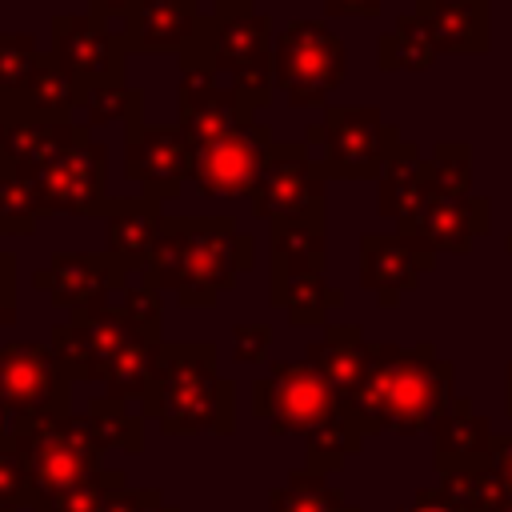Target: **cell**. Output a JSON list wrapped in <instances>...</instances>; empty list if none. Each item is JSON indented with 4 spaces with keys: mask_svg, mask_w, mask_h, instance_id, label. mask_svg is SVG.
<instances>
[{
    "mask_svg": "<svg viewBox=\"0 0 512 512\" xmlns=\"http://www.w3.org/2000/svg\"><path fill=\"white\" fill-rule=\"evenodd\" d=\"M120 308H124V316L132 320L136 332L164 340V296H160L156 288H148V284H140V288H124Z\"/></svg>",
    "mask_w": 512,
    "mask_h": 512,
    "instance_id": "41",
    "label": "cell"
},
{
    "mask_svg": "<svg viewBox=\"0 0 512 512\" xmlns=\"http://www.w3.org/2000/svg\"><path fill=\"white\" fill-rule=\"evenodd\" d=\"M200 4L196 0H140L136 12L124 20V48L128 52H168L180 56L196 28H200Z\"/></svg>",
    "mask_w": 512,
    "mask_h": 512,
    "instance_id": "21",
    "label": "cell"
},
{
    "mask_svg": "<svg viewBox=\"0 0 512 512\" xmlns=\"http://www.w3.org/2000/svg\"><path fill=\"white\" fill-rule=\"evenodd\" d=\"M504 412L512 416V364L504 368Z\"/></svg>",
    "mask_w": 512,
    "mask_h": 512,
    "instance_id": "48",
    "label": "cell"
},
{
    "mask_svg": "<svg viewBox=\"0 0 512 512\" xmlns=\"http://www.w3.org/2000/svg\"><path fill=\"white\" fill-rule=\"evenodd\" d=\"M144 512H180V508H176V504H168V500H164V492H160V496H156V500H152Z\"/></svg>",
    "mask_w": 512,
    "mask_h": 512,
    "instance_id": "49",
    "label": "cell"
},
{
    "mask_svg": "<svg viewBox=\"0 0 512 512\" xmlns=\"http://www.w3.org/2000/svg\"><path fill=\"white\" fill-rule=\"evenodd\" d=\"M16 324V256L0 248V328Z\"/></svg>",
    "mask_w": 512,
    "mask_h": 512,
    "instance_id": "43",
    "label": "cell"
},
{
    "mask_svg": "<svg viewBox=\"0 0 512 512\" xmlns=\"http://www.w3.org/2000/svg\"><path fill=\"white\" fill-rule=\"evenodd\" d=\"M492 424L488 416H480L472 408L468 396H456L448 404V412L436 420L432 428V444H436V472H456V468H472V464H484L492 456Z\"/></svg>",
    "mask_w": 512,
    "mask_h": 512,
    "instance_id": "27",
    "label": "cell"
},
{
    "mask_svg": "<svg viewBox=\"0 0 512 512\" xmlns=\"http://www.w3.org/2000/svg\"><path fill=\"white\" fill-rule=\"evenodd\" d=\"M328 16H376L384 0H320Z\"/></svg>",
    "mask_w": 512,
    "mask_h": 512,
    "instance_id": "46",
    "label": "cell"
},
{
    "mask_svg": "<svg viewBox=\"0 0 512 512\" xmlns=\"http://www.w3.org/2000/svg\"><path fill=\"white\" fill-rule=\"evenodd\" d=\"M220 72L212 64H196L180 72V88H176V112H180V132L188 136L192 148L248 124L256 112L236 96L232 84L216 80Z\"/></svg>",
    "mask_w": 512,
    "mask_h": 512,
    "instance_id": "17",
    "label": "cell"
},
{
    "mask_svg": "<svg viewBox=\"0 0 512 512\" xmlns=\"http://www.w3.org/2000/svg\"><path fill=\"white\" fill-rule=\"evenodd\" d=\"M84 108V92L76 88V80L60 68V60L48 52H40V60L32 64V72L0 96V116H16V120H44V124H72V112Z\"/></svg>",
    "mask_w": 512,
    "mask_h": 512,
    "instance_id": "19",
    "label": "cell"
},
{
    "mask_svg": "<svg viewBox=\"0 0 512 512\" xmlns=\"http://www.w3.org/2000/svg\"><path fill=\"white\" fill-rule=\"evenodd\" d=\"M4 512H16V508H4Z\"/></svg>",
    "mask_w": 512,
    "mask_h": 512,
    "instance_id": "53",
    "label": "cell"
},
{
    "mask_svg": "<svg viewBox=\"0 0 512 512\" xmlns=\"http://www.w3.org/2000/svg\"><path fill=\"white\" fill-rule=\"evenodd\" d=\"M84 124L88 128H104V124H144V92L116 80V84H100L88 92L84 100Z\"/></svg>",
    "mask_w": 512,
    "mask_h": 512,
    "instance_id": "37",
    "label": "cell"
},
{
    "mask_svg": "<svg viewBox=\"0 0 512 512\" xmlns=\"http://www.w3.org/2000/svg\"><path fill=\"white\" fill-rule=\"evenodd\" d=\"M16 452L24 456L28 468V484H32V504L52 500L84 480H92L100 472L104 460V444L88 420V412H72L64 420H48L36 428H20L12 432Z\"/></svg>",
    "mask_w": 512,
    "mask_h": 512,
    "instance_id": "5",
    "label": "cell"
},
{
    "mask_svg": "<svg viewBox=\"0 0 512 512\" xmlns=\"http://www.w3.org/2000/svg\"><path fill=\"white\" fill-rule=\"evenodd\" d=\"M436 248L424 236L408 232H364L360 236V284L376 296L380 308H396L404 292L436 268Z\"/></svg>",
    "mask_w": 512,
    "mask_h": 512,
    "instance_id": "16",
    "label": "cell"
},
{
    "mask_svg": "<svg viewBox=\"0 0 512 512\" xmlns=\"http://www.w3.org/2000/svg\"><path fill=\"white\" fill-rule=\"evenodd\" d=\"M124 268L108 252H56L40 272H32V284L48 292L56 308L88 312L104 308L112 292H124Z\"/></svg>",
    "mask_w": 512,
    "mask_h": 512,
    "instance_id": "18",
    "label": "cell"
},
{
    "mask_svg": "<svg viewBox=\"0 0 512 512\" xmlns=\"http://www.w3.org/2000/svg\"><path fill=\"white\" fill-rule=\"evenodd\" d=\"M272 20L252 0H216L212 8V68L228 76L236 96L256 112L272 104Z\"/></svg>",
    "mask_w": 512,
    "mask_h": 512,
    "instance_id": "6",
    "label": "cell"
},
{
    "mask_svg": "<svg viewBox=\"0 0 512 512\" xmlns=\"http://www.w3.org/2000/svg\"><path fill=\"white\" fill-rule=\"evenodd\" d=\"M492 228L488 196H428L416 228L408 236H424L436 252H468L476 236Z\"/></svg>",
    "mask_w": 512,
    "mask_h": 512,
    "instance_id": "24",
    "label": "cell"
},
{
    "mask_svg": "<svg viewBox=\"0 0 512 512\" xmlns=\"http://www.w3.org/2000/svg\"><path fill=\"white\" fill-rule=\"evenodd\" d=\"M452 360L436 352V344H388L372 340L368 356V376L360 392L348 400V412L364 428V436L396 432V436H416L432 432L436 420L448 412L452 396Z\"/></svg>",
    "mask_w": 512,
    "mask_h": 512,
    "instance_id": "1",
    "label": "cell"
},
{
    "mask_svg": "<svg viewBox=\"0 0 512 512\" xmlns=\"http://www.w3.org/2000/svg\"><path fill=\"white\" fill-rule=\"evenodd\" d=\"M88 420L100 436L104 448H120V452H144V416L140 412H128L124 400H112V396H96L88 408Z\"/></svg>",
    "mask_w": 512,
    "mask_h": 512,
    "instance_id": "35",
    "label": "cell"
},
{
    "mask_svg": "<svg viewBox=\"0 0 512 512\" xmlns=\"http://www.w3.org/2000/svg\"><path fill=\"white\" fill-rule=\"evenodd\" d=\"M268 512H360L352 500H344L340 488L328 484V476L300 468L288 476V484L272 488Z\"/></svg>",
    "mask_w": 512,
    "mask_h": 512,
    "instance_id": "33",
    "label": "cell"
},
{
    "mask_svg": "<svg viewBox=\"0 0 512 512\" xmlns=\"http://www.w3.org/2000/svg\"><path fill=\"white\" fill-rule=\"evenodd\" d=\"M428 196H432V172H428V160H424L420 144L396 136L392 148H388L384 172H380L376 212L384 220H392L396 232H412L420 212H424V204H428Z\"/></svg>",
    "mask_w": 512,
    "mask_h": 512,
    "instance_id": "20",
    "label": "cell"
},
{
    "mask_svg": "<svg viewBox=\"0 0 512 512\" xmlns=\"http://www.w3.org/2000/svg\"><path fill=\"white\" fill-rule=\"evenodd\" d=\"M136 328L124 316V308H88V312H72L68 320H60L52 328L48 348L56 352L60 368L68 372L72 384H104L116 356L132 344Z\"/></svg>",
    "mask_w": 512,
    "mask_h": 512,
    "instance_id": "12",
    "label": "cell"
},
{
    "mask_svg": "<svg viewBox=\"0 0 512 512\" xmlns=\"http://www.w3.org/2000/svg\"><path fill=\"white\" fill-rule=\"evenodd\" d=\"M4 508H32V484H28V468L24 456L16 452L12 436L8 444H0V512Z\"/></svg>",
    "mask_w": 512,
    "mask_h": 512,
    "instance_id": "40",
    "label": "cell"
},
{
    "mask_svg": "<svg viewBox=\"0 0 512 512\" xmlns=\"http://www.w3.org/2000/svg\"><path fill=\"white\" fill-rule=\"evenodd\" d=\"M272 128L268 124H240L200 148H192V188L196 196L212 200V196H224V200H252L264 168H268V156H272Z\"/></svg>",
    "mask_w": 512,
    "mask_h": 512,
    "instance_id": "11",
    "label": "cell"
},
{
    "mask_svg": "<svg viewBox=\"0 0 512 512\" xmlns=\"http://www.w3.org/2000/svg\"><path fill=\"white\" fill-rule=\"evenodd\" d=\"M252 416L264 420L272 436L312 440L352 412L308 360H272L268 372L252 380Z\"/></svg>",
    "mask_w": 512,
    "mask_h": 512,
    "instance_id": "4",
    "label": "cell"
},
{
    "mask_svg": "<svg viewBox=\"0 0 512 512\" xmlns=\"http://www.w3.org/2000/svg\"><path fill=\"white\" fill-rule=\"evenodd\" d=\"M440 488L444 496L460 508V512H500V504L508 500L504 484L496 480L492 464H472V468H456V472H444L440 476Z\"/></svg>",
    "mask_w": 512,
    "mask_h": 512,
    "instance_id": "34",
    "label": "cell"
},
{
    "mask_svg": "<svg viewBox=\"0 0 512 512\" xmlns=\"http://www.w3.org/2000/svg\"><path fill=\"white\" fill-rule=\"evenodd\" d=\"M432 196H472V144L468 140H440L428 160Z\"/></svg>",
    "mask_w": 512,
    "mask_h": 512,
    "instance_id": "38",
    "label": "cell"
},
{
    "mask_svg": "<svg viewBox=\"0 0 512 512\" xmlns=\"http://www.w3.org/2000/svg\"><path fill=\"white\" fill-rule=\"evenodd\" d=\"M488 464H492V472H496V480L504 484V492L512 496V432H496V440H492V456H488Z\"/></svg>",
    "mask_w": 512,
    "mask_h": 512,
    "instance_id": "44",
    "label": "cell"
},
{
    "mask_svg": "<svg viewBox=\"0 0 512 512\" xmlns=\"http://www.w3.org/2000/svg\"><path fill=\"white\" fill-rule=\"evenodd\" d=\"M324 208H328V176L320 160H312L308 140H276L268 168L252 192V216L264 224L276 220L324 224Z\"/></svg>",
    "mask_w": 512,
    "mask_h": 512,
    "instance_id": "10",
    "label": "cell"
},
{
    "mask_svg": "<svg viewBox=\"0 0 512 512\" xmlns=\"http://www.w3.org/2000/svg\"><path fill=\"white\" fill-rule=\"evenodd\" d=\"M268 300L272 308H284L296 328H312V324H328V312L344 304V292L332 288L324 276H300L292 284L268 288Z\"/></svg>",
    "mask_w": 512,
    "mask_h": 512,
    "instance_id": "32",
    "label": "cell"
},
{
    "mask_svg": "<svg viewBox=\"0 0 512 512\" xmlns=\"http://www.w3.org/2000/svg\"><path fill=\"white\" fill-rule=\"evenodd\" d=\"M48 216L36 180L0 160V236H32Z\"/></svg>",
    "mask_w": 512,
    "mask_h": 512,
    "instance_id": "29",
    "label": "cell"
},
{
    "mask_svg": "<svg viewBox=\"0 0 512 512\" xmlns=\"http://www.w3.org/2000/svg\"><path fill=\"white\" fill-rule=\"evenodd\" d=\"M136 4L140 0H88V12L108 24V20H128L136 12Z\"/></svg>",
    "mask_w": 512,
    "mask_h": 512,
    "instance_id": "47",
    "label": "cell"
},
{
    "mask_svg": "<svg viewBox=\"0 0 512 512\" xmlns=\"http://www.w3.org/2000/svg\"><path fill=\"white\" fill-rule=\"evenodd\" d=\"M492 0H416L436 52L444 56H484L492 48Z\"/></svg>",
    "mask_w": 512,
    "mask_h": 512,
    "instance_id": "22",
    "label": "cell"
},
{
    "mask_svg": "<svg viewBox=\"0 0 512 512\" xmlns=\"http://www.w3.org/2000/svg\"><path fill=\"white\" fill-rule=\"evenodd\" d=\"M164 212L160 200L136 192V196H116L108 216H104V236H108V256L124 268V272H144L160 236Z\"/></svg>",
    "mask_w": 512,
    "mask_h": 512,
    "instance_id": "23",
    "label": "cell"
},
{
    "mask_svg": "<svg viewBox=\"0 0 512 512\" xmlns=\"http://www.w3.org/2000/svg\"><path fill=\"white\" fill-rule=\"evenodd\" d=\"M40 44L32 32H0V96L12 92L28 72L32 64L40 60Z\"/></svg>",
    "mask_w": 512,
    "mask_h": 512,
    "instance_id": "39",
    "label": "cell"
},
{
    "mask_svg": "<svg viewBox=\"0 0 512 512\" xmlns=\"http://www.w3.org/2000/svg\"><path fill=\"white\" fill-rule=\"evenodd\" d=\"M436 56L440 52H436V44H432V36H428V28L416 12L400 16L396 28L376 40L380 72H424V68H432Z\"/></svg>",
    "mask_w": 512,
    "mask_h": 512,
    "instance_id": "30",
    "label": "cell"
},
{
    "mask_svg": "<svg viewBox=\"0 0 512 512\" xmlns=\"http://www.w3.org/2000/svg\"><path fill=\"white\" fill-rule=\"evenodd\" d=\"M36 188L52 216H108V144L96 140L88 124H80L72 148L36 176Z\"/></svg>",
    "mask_w": 512,
    "mask_h": 512,
    "instance_id": "13",
    "label": "cell"
},
{
    "mask_svg": "<svg viewBox=\"0 0 512 512\" xmlns=\"http://www.w3.org/2000/svg\"><path fill=\"white\" fill-rule=\"evenodd\" d=\"M500 512H512V496H508V500H504V504H500Z\"/></svg>",
    "mask_w": 512,
    "mask_h": 512,
    "instance_id": "51",
    "label": "cell"
},
{
    "mask_svg": "<svg viewBox=\"0 0 512 512\" xmlns=\"http://www.w3.org/2000/svg\"><path fill=\"white\" fill-rule=\"evenodd\" d=\"M368 356H372V340L364 336L360 324H324V336L304 348V360L344 396V404L360 392L368 376Z\"/></svg>",
    "mask_w": 512,
    "mask_h": 512,
    "instance_id": "25",
    "label": "cell"
},
{
    "mask_svg": "<svg viewBox=\"0 0 512 512\" xmlns=\"http://www.w3.org/2000/svg\"><path fill=\"white\" fill-rule=\"evenodd\" d=\"M272 344V324H232V360L260 364Z\"/></svg>",
    "mask_w": 512,
    "mask_h": 512,
    "instance_id": "42",
    "label": "cell"
},
{
    "mask_svg": "<svg viewBox=\"0 0 512 512\" xmlns=\"http://www.w3.org/2000/svg\"><path fill=\"white\" fill-rule=\"evenodd\" d=\"M328 232L324 224L276 220L268 224V288L292 284L300 276H324Z\"/></svg>",
    "mask_w": 512,
    "mask_h": 512,
    "instance_id": "26",
    "label": "cell"
},
{
    "mask_svg": "<svg viewBox=\"0 0 512 512\" xmlns=\"http://www.w3.org/2000/svg\"><path fill=\"white\" fill-rule=\"evenodd\" d=\"M8 436H12V420H8V412L0 408V444H8Z\"/></svg>",
    "mask_w": 512,
    "mask_h": 512,
    "instance_id": "50",
    "label": "cell"
},
{
    "mask_svg": "<svg viewBox=\"0 0 512 512\" xmlns=\"http://www.w3.org/2000/svg\"><path fill=\"white\" fill-rule=\"evenodd\" d=\"M348 52L324 20H292L276 32L272 80L292 108H328V96L344 84Z\"/></svg>",
    "mask_w": 512,
    "mask_h": 512,
    "instance_id": "7",
    "label": "cell"
},
{
    "mask_svg": "<svg viewBox=\"0 0 512 512\" xmlns=\"http://www.w3.org/2000/svg\"><path fill=\"white\" fill-rule=\"evenodd\" d=\"M80 124H44V120H16V116H0V160H8L12 168H20L24 176H40L52 160H60L72 140H76Z\"/></svg>",
    "mask_w": 512,
    "mask_h": 512,
    "instance_id": "28",
    "label": "cell"
},
{
    "mask_svg": "<svg viewBox=\"0 0 512 512\" xmlns=\"http://www.w3.org/2000/svg\"><path fill=\"white\" fill-rule=\"evenodd\" d=\"M504 248H508V252H512V236H508V240H504Z\"/></svg>",
    "mask_w": 512,
    "mask_h": 512,
    "instance_id": "52",
    "label": "cell"
},
{
    "mask_svg": "<svg viewBox=\"0 0 512 512\" xmlns=\"http://www.w3.org/2000/svg\"><path fill=\"white\" fill-rule=\"evenodd\" d=\"M0 408L12 420V432L72 416V380L48 344H0Z\"/></svg>",
    "mask_w": 512,
    "mask_h": 512,
    "instance_id": "8",
    "label": "cell"
},
{
    "mask_svg": "<svg viewBox=\"0 0 512 512\" xmlns=\"http://www.w3.org/2000/svg\"><path fill=\"white\" fill-rule=\"evenodd\" d=\"M192 172V144L180 124H132L124 128V176L152 200H176Z\"/></svg>",
    "mask_w": 512,
    "mask_h": 512,
    "instance_id": "15",
    "label": "cell"
},
{
    "mask_svg": "<svg viewBox=\"0 0 512 512\" xmlns=\"http://www.w3.org/2000/svg\"><path fill=\"white\" fill-rule=\"evenodd\" d=\"M404 512H460L448 496H444V488L436 484V488H420L412 500H408V508Z\"/></svg>",
    "mask_w": 512,
    "mask_h": 512,
    "instance_id": "45",
    "label": "cell"
},
{
    "mask_svg": "<svg viewBox=\"0 0 512 512\" xmlns=\"http://www.w3.org/2000/svg\"><path fill=\"white\" fill-rule=\"evenodd\" d=\"M140 416H152L168 436H232L236 432V384L216 372L212 340H164L156 356V380Z\"/></svg>",
    "mask_w": 512,
    "mask_h": 512,
    "instance_id": "3",
    "label": "cell"
},
{
    "mask_svg": "<svg viewBox=\"0 0 512 512\" xmlns=\"http://www.w3.org/2000/svg\"><path fill=\"white\" fill-rule=\"evenodd\" d=\"M128 488V476L120 468H100L92 480L52 496V500H40L32 504L28 512H108V504Z\"/></svg>",
    "mask_w": 512,
    "mask_h": 512,
    "instance_id": "36",
    "label": "cell"
},
{
    "mask_svg": "<svg viewBox=\"0 0 512 512\" xmlns=\"http://www.w3.org/2000/svg\"><path fill=\"white\" fill-rule=\"evenodd\" d=\"M52 56L60 60V68L76 80V88L88 92L100 84H116L124 80V36L108 32L104 20H96L92 12L72 16V12H56L52 16Z\"/></svg>",
    "mask_w": 512,
    "mask_h": 512,
    "instance_id": "14",
    "label": "cell"
},
{
    "mask_svg": "<svg viewBox=\"0 0 512 512\" xmlns=\"http://www.w3.org/2000/svg\"><path fill=\"white\" fill-rule=\"evenodd\" d=\"M160 344H164V340L136 332L132 344L116 356V364H112V372H108V380H104V396L124 400V404H128V400H140V404H144L148 392H152V380H156Z\"/></svg>",
    "mask_w": 512,
    "mask_h": 512,
    "instance_id": "31",
    "label": "cell"
},
{
    "mask_svg": "<svg viewBox=\"0 0 512 512\" xmlns=\"http://www.w3.org/2000/svg\"><path fill=\"white\" fill-rule=\"evenodd\" d=\"M400 132L384 124L376 104H328L324 120L308 128V148L320 144L328 180H380L388 148Z\"/></svg>",
    "mask_w": 512,
    "mask_h": 512,
    "instance_id": "9",
    "label": "cell"
},
{
    "mask_svg": "<svg viewBox=\"0 0 512 512\" xmlns=\"http://www.w3.org/2000/svg\"><path fill=\"white\" fill-rule=\"evenodd\" d=\"M256 264V244L232 216H164L144 284L172 292L180 308H212Z\"/></svg>",
    "mask_w": 512,
    "mask_h": 512,
    "instance_id": "2",
    "label": "cell"
}]
</instances>
